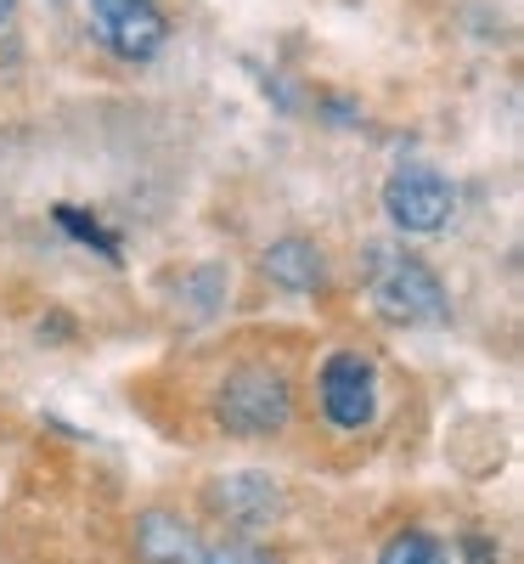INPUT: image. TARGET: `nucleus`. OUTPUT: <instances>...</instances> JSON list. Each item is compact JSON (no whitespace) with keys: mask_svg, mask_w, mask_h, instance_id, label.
<instances>
[{"mask_svg":"<svg viewBox=\"0 0 524 564\" xmlns=\"http://www.w3.org/2000/svg\"><path fill=\"white\" fill-rule=\"evenodd\" d=\"M361 289L372 300L378 316H390V322H446V289H440V276L428 271V260L395 249V243H372L367 249V265H361Z\"/></svg>","mask_w":524,"mask_h":564,"instance_id":"1","label":"nucleus"},{"mask_svg":"<svg viewBox=\"0 0 524 564\" xmlns=\"http://www.w3.org/2000/svg\"><path fill=\"white\" fill-rule=\"evenodd\" d=\"M215 417L226 435H276L294 417V390L276 367L249 361L226 372V384L215 390Z\"/></svg>","mask_w":524,"mask_h":564,"instance_id":"2","label":"nucleus"},{"mask_svg":"<svg viewBox=\"0 0 524 564\" xmlns=\"http://www.w3.org/2000/svg\"><path fill=\"white\" fill-rule=\"evenodd\" d=\"M384 215L395 231H412V238H428L457 215V186L435 170V164H401L384 181Z\"/></svg>","mask_w":524,"mask_h":564,"instance_id":"3","label":"nucleus"},{"mask_svg":"<svg viewBox=\"0 0 524 564\" xmlns=\"http://www.w3.org/2000/svg\"><path fill=\"white\" fill-rule=\"evenodd\" d=\"M316 401L332 430H367L378 417V367L361 350H332L316 372Z\"/></svg>","mask_w":524,"mask_h":564,"instance_id":"4","label":"nucleus"},{"mask_svg":"<svg viewBox=\"0 0 524 564\" xmlns=\"http://www.w3.org/2000/svg\"><path fill=\"white\" fill-rule=\"evenodd\" d=\"M90 29L124 63H153L170 40V18L159 12V0H85Z\"/></svg>","mask_w":524,"mask_h":564,"instance_id":"5","label":"nucleus"},{"mask_svg":"<svg viewBox=\"0 0 524 564\" xmlns=\"http://www.w3.org/2000/svg\"><path fill=\"white\" fill-rule=\"evenodd\" d=\"M209 502H215L220 520H231V525H265L271 513L282 508L276 480H271V475H254V468H237V475H220V480L209 486Z\"/></svg>","mask_w":524,"mask_h":564,"instance_id":"6","label":"nucleus"},{"mask_svg":"<svg viewBox=\"0 0 524 564\" xmlns=\"http://www.w3.org/2000/svg\"><path fill=\"white\" fill-rule=\"evenodd\" d=\"M135 553L148 558V564H198V531L181 520V513H164V508H153V513H141L135 520Z\"/></svg>","mask_w":524,"mask_h":564,"instance_id":"7","label":"nucleus"},{"mask_svg":"<svg viewBox=\"0 0 524 564\" xmlns=\"http://www.w3.org/2000/svg\"><path fill=\"white\" fill-rule=\"evenodd\" d=\"M260 265H265V276L276 282V289H288V294H310V289H321V282H327V260H321V249L310 238L271 243Z\"/></svg>","mask_w":524,"mask_h":564,"instance_id":"8","label":"nucleus"},{"mask_svg":"<svg viewBox=\"0 0 524 564\" xmlns=\"http://www.w3.org/2000/svg\"><path fill=\"white\" fill-rule=\"evenodd\" d=\"M378 564H446V547L428 531H401V536H390L384 553H378Z\"/></svg>","mask_w":524,"mask_h":564,"instance_id":"9","label":"nucleus"},{"mask_svg":"<svg viewBox=\"0 0 524 564\" xmlns=\"http://www.w3.org/2000/svg\"><path fill=\"white\" fill-rule=\"evenodd\" d=\"M52 215H57V226L68 231V238L90 243V249H97V254H108V260L119 265V243H113L108 231H102V220H97V215H85V209H74V204H57Z\"/></svg>","mask_w":524,"mask_h":564,"instance_id":"10","label":"nucleus"},{"mask_svg":"<svg viewBox=\"0 0 524 564\" xmlns=\"http://www.w3.org/2000/svg\"><path fill=\"white\" fill-rule=\"evenodd\" d=\"M198 564H276L271 553H260L254 542H220L215 553H204Z\"/></svg>","mask_w":524,"mask_h":564,"instance_id":"11","label":"nucleus"},{"mask_svg":"<svg viewBox=\"0 0 524 564\" xmlns=\"http://www.w3.org/2000/svg\"><path fill=\"white\" fill-rule=\"evenodd\" d=\"M186 289L198 294V316H209V311L220 305V294H226V282H220V271H215V265H204L193 282H186Z\"/></svg>","mask_w":524,"mask_h":564,"instance_id":"12","label":"nucleus"},{"mask_svg":"<svg viewBox=\"0 0 524 564\" xmlns=\"http://www.w3.org/2000/svg\"><path fill=\"white\" fill-rule=\"evenodd\" d=\"M12 12H18V0H0V29L12 23Z\"/></svg>","mask_w":524,"mask_h":564,"instance_id":"13","label":"nucleus"}]
</instances>
